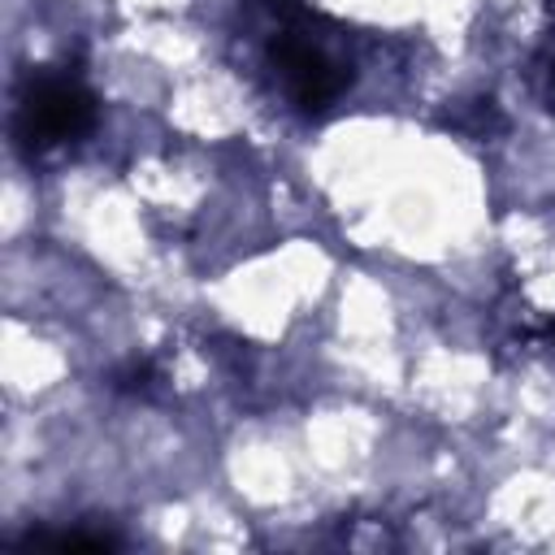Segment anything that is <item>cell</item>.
<instances>
[{"mask_svg":"<svg viewBox=\"0 0 555 555\" xmlns=\"http://www.w3.org/2000/svg\"><path fill=\"white\" fill-rule=\"evenodd\" d=\"M95 126V95L74 74H30L22 100H17V143L22 147H52L65 139H78Z\"/></svg>","mask_w":555,"mask_h":555,"instance_id":"obj_1","label":"cell"},{"mask_svg":"<svg viewBox=\"0 0 555 555\" xmlns=\"http://www.w3.org/2000/svg\"><path fill=\"white\" fill-rule=\"evenodd\" d=\"M269 61L278 65V74H282L291 100H295L304 113H321V108H330V104L347 91V82H351L347 65H338V61L325 56L317 43L299 39L295 30L273 35V43H269Z\"/></svg>","mask_w":555,"mask_h":555,"instance_id":"obj_2","label":"cell"},{"mask_svg":"<svg viewBox=\"0 0 555 555\" xmlns=\"http://www.w3.org/2000/svg\"><path fill=\"white\" fill-rule=\"evenodd\" d=\"M147 382H152V364L147 360H134L126 373H117V386L121 390H147Z\"/></svg>","mask_w":555,"mask_h":555,"instance_id":"obj_3","label":"cell"}]
</instances>
